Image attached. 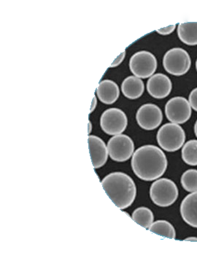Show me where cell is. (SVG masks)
Segmentation results:
<instances>
[{"label": "cell", "mask_w": 197, "mask_h": 263, "mask_svg": "<svg viewBox=\"0 0 197 263\" xmlns=\"http://www.w3.org/2000/svg\"><path fill=\"white\" fill-rule=\"evenodd\" d=\"M179 189L172 180L160 179L152 183L150 197L155 205L160 207L172 205L179 197Z\"/></svg>", "instance_id": "cell-3"}, {"label": "cell", "mask_w": 197, "mask_h": 263, "mask_svg": "<svg viewBox=\"0 0 197 263\" xmlns=\"http://www.w3.org/2000/svg\"><path fill=\"white\" fill-rule=\"evenodd\" d=\"M183 160L188 165H197V141L191 140L186 143L182 149Z\"/></svg>", "instance_id": "cell-19"}, {"label": "cell", "mask_w": 197, "mask_h": 263, "mask_svg": "<svg viewBox=\"0 0 197 263\" xmlns=\"http://www.w3.org/2000/svg\"><path fill=\"white\" fill-rule=\"evenodd\" d=\"M127 115L119 108H109L100 117V127L109 136L122 134L127 129Z\"/></svg>", "instance_id": "cell-7"}, {"label": "cell", "mask_w": 197, "mask_h": 263, "mask_svg": "<svg viewBox=\"0 0 197 263\" xmlns=\"http://www.w3.org/2000/svg\"><path fill=\"white\" fill-rule=\"evenodd\" d=\"M191 113L189 102L183 97L170 99L165 105L166 117L174 124H184L189 120Z\"/></svg>", "instance_id": "cell-9"}, {"label": "cell", "mask_w": 197, "mask_h": 263, "mask_svg": "<svg viewBox=\"0 0 197 263\" xmlns=\"http://www.w3.org/2000/svg\"><path fill=\"white\" fill-rule=\"evenodd\" d=\"M176 28L175 24L174 25L169 26V27H164V28L158 29L156 32L159 34H162V35H167V34H171L174 32V29Z\"/></svg>", "instance_id": "cell-22"}, {"label": "cell", "mask_w": 197, "mask_h": 263, "mask_svg": "<svg viewBox=\"0 0 197 263\" xmlns=\"http://www.w3.org/2000/svg\"><path fill=\"white\" fill-rule=\"evenodd\" d=\"M136 120L143 129L153 130L162 124L163 114L160 107L155 104H145L138 109Z\"/></svg>", "instance_id": "cell-10"}, {"label": "cell", "mask_w": 197, "mask_h": 263, "mask_svg": "<svg viewBox=\"0 0 197 263\" xmlns=\"http://www.w3.org/2000/svg\"><path fill=\"white\" fill-rule=\"evenodd\" d=\"M150 232L155 234L164 237V238L175 239L176 233L174 227L165 220H159L153 222L149 229Z\"/></svg>", "instance_id": "cell-17"}, {"label": "cell", "mask_w": 197, "mask_h": 263, "mask_svg": "<svg viewBox=\"0 0 197 263\" xmlns=\"http://www.w3.org/2000/svg\"><path fill=\"white\" fill-rule=\"evenodd\" d=\"M129 68L136 77L148 79L151 77L156 70V58L149 51L136 52L129 60Z\"/></svg>", "instance_id": "cell-6"}, {"label": "cell", "mask_w": 197, "mask_h": 263, "mask_svg": "<svg viewBox=\"0 0 197 263\" xmlns=\"http://www.w3.org/2000/svg\"><path fill=\"white\" fill-rule=\"evenodd\" d=\"M163 65L165 70L171 75H185L191 67V57L183 48H172L164 55Z\"/></svg>", "instance_id": "cell-5"}, {"label": "cell", "mask_w": 197, "mask_h": 263, "mask_svg": "<svg viewBox=\"0 0 197 263\" xmlns=\"http://www.w3.org/2000/svg\"><path fill=\"white\" fill-rule=\"evenodd\" d=\"M180 40L188 46L197 45V22H186L178 27Z\"/></svg>", "instance_id": "cell-16"}, {"label": "cell", "mask_w": 197, "mask_h": 263, "mask_svg": "<svg viewBox=\"0 0 197 263\" xmlns=\"http://www.w3.org/2000/svg\"><path fill=\"white\" fill-rule=\"evenodd\" d=\"M156 139L162 149L174 152L179 150L184 144L186 133L179 124L168 123L159 129Z\"/></svg>", "instance_id": "cell-4"}, {"label": "cell", "mask_w": 197, "mask_h": 263, "mask_svg": "<svg viewBox=\"0 0 197 263\" xmlns=\"http://www.w3.org/2000/svg\"><path fill=\"white\" fill-rule=\"evenodd\" d=\"M145 85L140 78L136 76H129L124 79L122 84L123 95L130 100L141 98L144 92Z\"/></svg>", "instance_id": "cell-15"}, {"label": "cell", "mask_w": 197, "mask_h": 263, "mask_svg": "<svg viewBox=\"0 0 197 263\" xmlns=\"http://www.w3.org/2000/svg\"><path fill=\"white\" fill-rule=\"evenodd\" d=\"M105 193L121 210L131 206L135 200L136 188L130 176L122 172H114L101 181Z\"/></svg>", "instance_id": "cell-2"}, {"label": "cell", "mask_w": 197, "mask_h": 263, "mask_svg": "<svg viewBox=\"0 0 197 263\" xmlns=\"http://www.w3.org/2000/svg\"><path fill=\"white\" fill-rule=\"evenodd\" d=\"M194 133H195V135H196V138H197V120H196V123H195Z\"/></svg>", "instance_id": "cell-27"}, {"label": "cell", "mask_w": 197, "mask_h": 263, "mask_svg": "<svg viewBox=\"0 0 197 263\" xmlns=\"http://www.w3.org/2000/svg\"><path fill=\"white\" fill-rule=\"evenodd\" d=\"M107 147L110 158L115 162H126L134 155V142L127 135L114 136L109 140Z\"/></svg>", "instance_id": "cell-8"}, {"label": "cell", "mask_w": 197, "mask_h": 263, "mask_svg": "<svg viewBox=\"0 0 197 263\" xmlns=\"http://www.w3.org/2000/svg\"><path fill=\"white\" fill-rule=\"evenodd\" d=\"M188 102L190 105L193 110L197 111V88L191 91L190 93L189 98H188Z\"/></svg>", "instance_id": "cell-21"}, {"label": "cell", "mask_w": 197, "mask_h": 263, "mask_svg": "<svg viewBox=\"0 0 197 263\" xmlns=\"http://www.w3.org/2000/svg\"><path fill=\"white\" fill-rule=\"evenodd\" d=\"M181 181L183 189L188 193L197 192V170L190 169L183 173Z\"/></svg>", "instance_id": "cell-20"}, {"label": "cell", "mask_w": 197, "mask_h": 263, "mask_svg": "<svg viewBox=\"0 0 197 263\" xmlns=\"http://www.w3.org/2000/svg\"><path fill=\"white\" fill-rule=\"evenodd\" d=\"M125 57L126 51H124L122 52V53H121L120 55H119V57H117L116 59H115V61L113 62V64H112V65H110V67H117V66L120 65V64H122V62L124 61Z\"/></svg>", "instance_id": "cell-23"}, {"label": "cell", "mask_w": 197, "mask_h": 263, "mask_svg": "<svg viewBox=\"0 0 197 263\" xmlns=\"http://www.w3.org/2000/svg\"><path fill=\"white\" fill-rule=\"evenodd\" d=\"M96 104H97V100H96V97L94 96V98H93L92 103H91V110H90V113H92L93 111L96 108Z\"/></svg>", "instance_id": "cell-24"}, {"label": "cell", "mask_w": 197, "mask_h": 263, "mask_svg": "<svg viewBox=\"0 0 197 263\" xmlns=\"http://www.w3.org/2000/svg\"><path fill=\"white\" fill-rule=\"evenodd\" d=\"M91 130H92V124H91V122H89V129H88V133L90 134L91 133Z\"/></svg>", "instance_id": "cell-26"}, {"label": "cell", "mask_w": 197, "mask_h": 263, "mask_svg": "<svg viewBox=\"0 0 197 263\" xmlns=\"http://www.w3.org/2000/svg\"><path fill=\"white\" fill-rule=\"evenodd\" d=\"M89 148L94 169L103 167L108 161V150L105 142L96 136H89Z\"/></svg>", "instance_id": "cell-12"}, {"label": "cell", "mask_w": 197, "mask_h": 263, "mask_svg": "<svg viewBox=\"0 0 197 263\" xmlns=\"http://www.w3.org/2000/svg\"><path fill=\"white\" fill-rule=\"evenodd\" d=\"M96 94L102 103L111 105L117 101L120 91L119 86L113 81L104 80L98 84Z\"/></svg>", "instance_id": "cell-14"}, {"label": "cell", "mask_w": 197, "mask_h": 263, "mask_svg": "<svg viewBox=\"0 0 197 263\" xmlns=\"http://www.w3.org/2000/svg\"><path fill=\"white\" fill-rule=\"evenodd\" d=\"M133 220L146 229H149L153 224L154 216L150 209L146 207H141L135 209L131 215Z\"/></svg>", "instance_id": "cell-18"}, {"label": "cell", "mask_w": 197, "mask_h": 263, "mask_svg": "<svg viewBox=\"0 0 197 263\" xmlns=\"http://www.w3.org/2000/svg\"><path fill=\"white\" fill-rule=\"evenodd\" d=\"M196 71H197V60H196Z\"/></svg>", "instance_id": "cell-28"}, {"label": "cell", "mask_w": 197, "mask_h": 263, "mask_svg": "<svg viewBox=\"0 0 197 263\" xmlns=\"http://www.w3.org/2000/svg\"><path fill=\"white\" fill-rule=\"evenodd\" d=\"M181 214L186 224L197 228V192L190 194L183 199L181 205Z\"/></svg>", "instance_id": "cell-13"}, {"label": "cell", "mask_w": 197, "mask_h": 263, "mask_svg": "<svg viewBox=\"0 0 197 263\" xmlns=\"http://www.w3.org/2000/svg\"><path fill=\"white\" fill-rule=\"evenodd\" d=\"M131 168L143 181H154L165 173L168 165L165 154L159 147L146 145L135 151L131 159Z\"/></svg>", "instance_id": "cell-1"}, {"label": "cell", "mask_w": 197, "mask_h": 263, "mask_svg": "<svg viewBox=\"0 0 197 263\" xmlns=\"http://www.w3.org/2000/svg\"><path fill=\"white\" fill-rule=\"evenodd\" d=\"M184 240L185 241L197 242V238L196 237H189V238H186Z\"/></svg>", "instance_id": "cell-25"}, {"label": "cell", "mask_w": 197, "mask_h": 263, "mask_svg": "<svg viewBox=\"0 0 197 263\" xmlns=\"http://www.w3.org/2000/svg\"><path fill=\"white\" fill-rule=\"evenodd\" d=\"M172 85L168 76L162 73L152 76L147 82V90L155 99L167 98L172 91Z\"/></svg>", "instance_id": "cell-11"}]
</instances>
